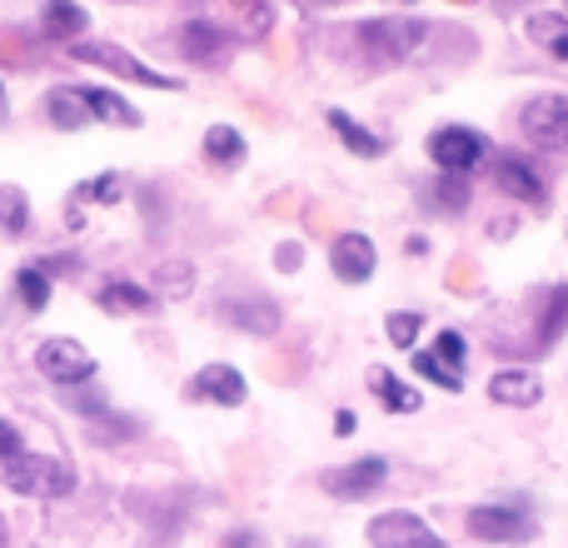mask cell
<instances>
[{
  "label": "cell",
  "instance_id": "4fadbf2b",
  "mask_svg": "<svg viewBox=\"0 0 568 548\" xmlns=\"http://www.w3.org/2000/svg\"><path fill=\"white\" fill-rule=\"evenodd\" d=\"M220 314H225V319L235 324V329L260 334V339L280 334V324H284L280 304H275V300H265V294H240V300H225V304H220Z\"/></svg>",
  "mask_w": 568,
  "mask_h": 548
},
{
  "label": "cell",
  "instance_id": "cb8c5ba5",
  "mask_svg": "<svg viewBox=\"0 0 568 548\" xmlns=\"http://www.w3.org/2000/svg\"><path fill=\"white\" fill-rule=\"evenodd\" d=\"M45 115H50V125L55 130H80V125H90V110L80 105V95H75V85H55L45 95Z\"/></svg>",
  "mask_w": 568,
  "mask_h": 548
},
{
  "label": "cell",
  "instance_id": "e0dca14e",
  "mask_svg": "<svg viewBox=\"0 0 568 548\" xmlns=\"http://www.w3.org/2000/svg\"><path fill=\"white\" fill-rule=\"evenodd\" d=\"M489 399L509 404V409H529V404L544 399V384H539V374H529V369H499L489 379Z\"/></svg>",
  "mask_w": 568,
  "mask_h": 548
},
{
  "label": "cell",
  "instance_id": "6da1fadb",
  "mask_svg": "<svg viewBox=\"0 0 568 548\" xmlns=\"http://www.w3.org/2000/svg\"><path fill=\"white\" fill-rule=\"evenodd\" d=\"M0 484L26 499H65L75 494V469L65 459H50V454H16V459H0Z\"/></svg>",
  "mask_w": 568,
  "mask_h": 548
},
{
  "label": "cell",
  "instance_id": "7a4b0ae2",
  "mask_svg": "<svg viewBox=\"0 0 568 548\" xmlns=\"http://www.w3.org/2000/svg\"><path fill=\"white\" fill-rule=\"evenodd\" d=\"M354 35H359V50L374 65H404L429 40V20H359Z\"/></svg>",
  "mask_w": 568,
  "mask_h": 548
},
{
  "label": "cell",
  "instance_id": "836d02e7",
  "mask_svg": "<svg viewBox=\"0 0 568 548\" xmlns=\"http://www.w3.org/2000/svg\"><path fill=\"white\" fill-rule=\"evenodd\" d=\"M16 454H26V439L10 419H0V459H16Z\"/></svg>",
  "mask_w": 568,
  "mask_h": 548
},
{
  "label": "cell",
  "instance_id": "5b68a950",
  "mask_svg": "<svg viewBox=\"0 0 568 548\" xmlns=\"http://www.w3.org/2000/svg\"><path fill=\"white\" fill-rule=\"evenodd\" d=\"M519 130H524V140H529V145L564 155V150H568V95H554V90H549V95L524 100Z\"/></svg>",
  "mask_w": 568,
  "mask_h": 548
},
{
  "label": "cell",
  "instance_id": "30bf717a",
  "mask_svg": "<svg viewBox=\"0 0 568 548\" xmlns=\"http://www.w3.org/2000/svg\"><path fill=\"white\" fill-rule=\"evenodd\" d=\"M245 394H250V384L235 364H205L185 384V399H205V404H220V409H240Z\"/></svg>",
  "mask_w": 568,
  "mask_h": 548
},
{
  "label": "cell",
  "instance_id": "8992f818",
  "mask_svg": "<svg viewBox=\"0 0 568 548\" xmlns=\"http://www.w3.org/2000/svg\"><path fill=\"white\" fill-rule=\"evenodd\" d=\"M429 160L444 170V175H469L474 165L489 160V140L469 125H439L429 135Z\"/></svg>",
  "mask_w": 568,
  "mask_h": 548
},
{
  "label": "cell",
  "instance_id": "ac0fdd59",
  "mask_svg": "<svg viewBox=\"0 0 568 548\" xmlns=\"http://www.w3.org/2000/svg\"><path fill=\"white\" fill-rule=\"evenodd\" d=\"M329 130L344 140V150H349V155H359V160H379L384 150H389L379 135H374V130H364L349 110H329Z\"/></svg>",
  "mask_w": 568,
  "mask_h": 548
},
{
  "label": "cell",
  "instance_id": "f1b7e54d",
  "mask_svg": "<svg viewBox=\"0 0 568 548\" xmlns=\"http://www.w3.org/2000/svg\"><path fill=\"white\" fill-rule=\"evenodd\" d=\"M120 195H125V180L120 175H95V180H85V185L70 195V205H115Z\"/></svg>",
  "mask_w": 568,
  "mask_h": 548
},
{
  "label": "cell",
  "instance_id": "277c9868",
  "mask_svg": "<svg viewBox=\"0 0 568 548\" xmlns=\"http://www.w3.org/2000/svg\"><path fill=\"white\" fill-rule=\"evenodd\" d=\"M70 55L85 60V65L110 70V75H120V80H135V85H150V90H180V80H175V75H160V70H150L145 60H135L130 50L110 45V40H75V45H70Z\"/></svg>",
  "mask_w": 568,
  "mask_h": 548
},
{
  "label": "cell",
  "instance_id": "d590c367",
  "mask_svg": "<svg viewBox=\"0 0 568 548\" xmlns=\"http://www.w3.org/2000/svg\"><path fill=\"white\" fill-rule=\"evenodd\" d=\"M354 429H359V419H354V409H339V414H334V434H339V439H349Z\"/></svg>",
  "mask_w": 568,
  "mask_h": 548
},
{
  "label": "cell",
  "instance_id": "74e56055",
  "mask_svg": "<svg viewBox=\"0 0 568 548\" xmlns=\"http://www.w3.org/2000/svg\"><path fill=\"white\" fill-rule=\"evenodd\" d=\"M270 30V6H255L250 10V35H265Z\"/></svg>",
  "mask_w": 568,
  "mask_h": 548
},
{
  "label": "cell",
  "instance_id": "f546056e",
  "mask_svg": "<svg viewBox=\"0 0 568 548\" xmlns=\"http://www.w3.org/2000/svg\"><path fill=\"white\" fill-rule=\"evenodd\" d=\"M419 329H424V319L419 314H389V319H384V334H389V344L394 349H414V339H419Z\"/></svg>",
  "mask_w": 568,
  "mask_h": 548
},
{
  "label": "cell",
  "instance_id": "d4e9b609",
  "mask_svg": "<svg viewBox=\"0 0 568 548\" xmlns=\"http://www.w3.org/2000/svg\"><path fill=\"white\" fill-rule=\"evenodd\" d=\"M30 230V200L20 185H0V235L20 240Z\"/></svg>",
  "mask_w": 568,
  "mask_h": 548
},
{
  "label": "cell",
  "instance_id": "f35d334b",
  "mask_svg": "<svg viewBox=\"0 0 568 548\" xmlns=\"http://www.w3.org/2000/svg\"><path fill=\"white\" fill-rule=\"evenodd\" d=\"M509 235H514V220H509V215L489 220V240H509Z\"/></svg>",
  "mask_w": 568,
  "mask_h": 548
},
{
  "label": "cell",
  "instance_id": "3957f363",
  "mask_svg": "<svg viewBox=\"0 0 568 548\" xmlns=\"http://www.w3.org/2000/svg\"><path fill=\"white\" fill-rule=\"evenodd\" d=\"M464 529L474 534L479 544H529L534 534H539V524H534L529 504L524 499H504V504H474L469 514H464Z\"/></svg>",
  "mask_w": 568,
  "mask_h": 548
},
{
  "label": "cell",
  "instance_id": "7402d4cb",
  "mask_svg": "<svg viewBox=\"0 0 568 548\" xmlns=\"http://www.w3.org/2000/svg\"><path fill=\"white\" fill-rule=\"evenodd\" d=\"M369 389L379 394V404L389 414H419V389H409L394 369H369Z\"/></svg>",
  "mask_w": 568,
  "mask_h": 548
},
{
  "label": "cell",
  "instance_id": "b9f144b4",
  "mask_svg": "<svg viewBox=\"0 0 568 548\" xmlns=\"http://www.w3.org/2000/svg\"><path fill=\"white\" fill-rule=\"evenodd\" d=\"M324 6H344V0H324Z\"/></svg>",
  "mask_w": 568,
  "mask_h": 548
},
{
  "label": "cell",
  "instance_id": "7c38bea8",
  "mask_svg": "<svg viewBox=\"0 0 568 548\" xmlns=\"http://www.w3.org/2000/svg\"><path fill=\"white\" fill-rule=\"evenodd\" d=\"M329 270H334V280H344V284L374 280V270H379L374 240L359 235V230H349V235H334V245H329Z\"/></svg>",
  "mask_w": 568,
  "mask_h": 548
},
{
  "label": "cell",
  "instance_id": "ee69618b",
  "mask_svg": "<svg viewBox=\"0 0 568 548\" xmlns=\"http://www.w3.org/2000/svg\"><path fill=\"white\" fill-rule=\"evenodd\" d=\"M459 6H474V0H459Z\"/></svg>",
  "mask_w": 568,
  "mask_h": 548
},
{
  "label": "cell",
  "instance_id": "4dcf8cb0",
  "mask_svg": "<svg viewBox=\"0 0 568 548\" xmlns=\"http://www.w3.org/2000/svg\"><path fill=\"white\" fill-rule=\"evenodd\" d=\"M434 354H439L444 364H454V369H464V359H469V339H464L459 329H444L439 339H434Z\"/></svg>",
  "mask_w": 568,
  "mask_h": 548
},
{
  "label": "cell",
  "instance_id": "d6a6232c",
  "mask_svg": "<svg viewBox=\"0 0 568 548\" xmlns=\"http://www.w3.org/2000/svg\"><path fill=\"white\" fill-rule=\"evenodd\" d=\"M444 284H449V290H459V294L479 290V270H474V260H454V270L444 274Z\"/></svg>",
  "mask_w": 568,
  "mask_h": 548
},
{
  "label": "cell",
  "instance_id": "9c48e42d",
  "mask_svg": "<svg viewBox=\"0 0 568 548\" xmlns=\"http://www.w3.org/2000/svg\"><path fill=\"white\" fill-rule=\"evenodd\" d=\"M384 479H389V464L369 454V459H354V464H339V469L320 474V489L334 494V499H344V504H359V499H369Z\"/></svg>",
  "mask_w": 568,
  "mask_h": 548
},
{
  "label": "cell",
  "instance_id": "44dd1931",
  "mask_svg": "<svg viewBox=\"0 0 568 548\" xmlns=\"http://www.w3.org/2000/svg\"><path fill=\"white\" fill-rule=\"evenodd\" d=\"M424 205L434 210V215H464L469 210V180L464 175H439L424 185Z\"/></svg>",
  "mask_w": 568,
  "mask_h": 548
},
{
  "label": "cell",
  "instance_id": "4316f807",
  "mask_svg": "<svg viewBox=\"0 0 568 548\" xmlns=\"http://www.w3.org/2000/svg\"><path fill=\"white\" fill-rule=\"evenodd\" d=\"M16 294H20V304H26L30 314H40L50 304V274L40 265H26L16 274Z\"/></svg>",
  "mask_w": 568,
  "mask_h": 548
},
{
  "label": "cell",
  "instance_id": "484cf974",
  "mask_svg": "<svg viewBox=\"0 0 568 548\" xmlns=\"http://www.w3.org/2000/svg\"><path fill=\"white\" fill-rule=\"evenodd\" d=\"M205 155L215 160V165H240V160H245V135H240L235 125H210L205 130Z\"/></svg>",
  "mask_w": 568,
  "mask_h": 548
},
{
  "label": "cell",
  "instance_id": "d6986e66",
  "mask_svg": "<svg viewBox=\"0 0 568 548\" xmlns=\"http://www.w3.org/2000/svg\"><path fill=\"white\" fill-rule=\"evenodd\" d=\"M85 26H90V16L75 0H45V10H40V30H45L50 40H70V45H75Z\"/></svg>",
  "mask_w": 568,
  "mask_h": 548
},
{
  "label": "cell",
  "instance_id": "2e32d148",
  "mask_svg": "<svg viewBox=\"0 0 568 548\" xmlns=\"http://www.w3.org/2000/svg\"><path fill=\"white\" fill-rule=\"evenodd\" d=\"M80 105L90 110V120H105V125H120V130H135L140 125V110L130 100H120L115 90H100V85H75Z\"/></svg>",
  "mask_w": 568,
  "mask_h": 548
},
{
  "label": "cell",
  "instance_id": "ba28073f",
  "mask_svg": "<svg viewBox=\"0 0 568 548\" xmlns=\"http://www.w3.org/2000/svg\"><path fill=\"white\" fill-rule=\"evenodd\" d=\"M489 180H494V190H504V195L519 200V205L549 210V185H544V175L524 155H494Z\"/></svg>",
  "mask_w": 568,
  "mask_h": 548
},
{
  "label": "cell",
  "instance_id": "8d00e7d4",
  "mask_svg": "<svg viewBox=\"0 0 568 548\" xmlns=\"http://www.w3.org/2000/svg\"><path fill=\"white\" fill-rule=\"evenodd\" d=\"M225 548H260V534H255V529H235V534L225 539Z\"/></svg>",
  "mask_w": 568,
  "mask_h": 548
},
{
  "label": "cell",
  "instance_id": "f6af8a7d",
  "mask_svg": "<svg viewBox=\"0 0 568 548\" xmlns=\"http://www.w3.org/2000/svg\"><path fill=\"white\" fill-rule=\"evenodd\" d=\"M235 6H250V0H235Z\"/></svg>",
  "mask_w": 568,
  "mask_h": 548
},
{
  "label": "cell",
  "instance_id": "603a6c76",
  "mask_svg": "<svg viewBox=\"0 0 568 548\" xmlns=\"http://www.w3.org/2000/svg\"><path fill=\"white\" fill-rule=\"evenodd\" d=\"M524 26H529L534 45H544L554 60H564V65H568V20L564 16H554V10H539V16H529Z\"/></svg>",
  "mask_w": 568,
  "mask_h": 548
},
{
  "label": "cell",
  "instance_id": "7bdbcfd3",
  "mask_svg": "<svg viewBox=\"0 0 568 548\" xmlns=\"http://www.w3.org/2000/svg\"><path fill=\"white\" fill-rule=\"evenodd\" d=\"M0 539H6V524H0Z\"/></svg>",
  "mask_w": 568,
  "mask_h": 548
},
{
  "label": "cell",
  "instance_id": "9a60e30c",
  "mask_svg": "<svg viewBox=\"0 0 568 548\" xmlns=\"http://www.w3.org/2000/svg\"><path fill=\"white\" fill-rule=\"evenodd\" d=\"M564 329H568V284H559V290L544 294L539 324H534V334H529V354H549L554 344L564 339Z\"/></svg>",
  "mask_w": 568,
  "mask_h": 548
},
{
  "label": "cell",
  "instance_id": "52a82bcc",
  "mask_svg": "<svg viewBox=\"0 0 568 548\" xmlns=\"http://www.w3.org/2000/svg\"><path fill=\"white\" fill-rule=\"evenodd\" d=\"M369 544L374 548H449L439 539V534L429 529V524L419 519V514L409 509H389V514H374L369 519Z\"/></svg>",
  "mask_w": 568,
  "mask_h": 548
},
{
  "label": "cell",
  "instance_id": "8fae6325",
  "mask_svg": "<svg viewBox=\"0 0 568 548\" xmlns=\"http://www.w3.org/2000/svg\"><path fill=\"white\" fill-rule=\"evenodd\" d=\"M36 369L55 384H85L90 374H95V359H90V349L75 339H45L36 349Z\"/></svg>",
  "mask_w": 568,
  "mask_h": 548
},
{
  "label": "cell",
  "instance_id": "ffe728a7",
  "mask_svg": "<svg viewBox=\"0 0 568 548\" xmlns=\"http://www.w3.org/2000/svg\"><path fill=\"white\" fill-rule=\"evenodd\" d=\"M95 300H100V309H105V314H150V309H155V294L140 290V284H130V280L100 284Z\"/></svg>",
  "mask_w": 568,
  "mask_h": 548
},
{
  "label": "cell",
  "instance_id": "60d3db41",
  "mask_svg": "<svg viewBox=\"0 0 568 548\" xmlns=\"http://www.w3.org/2000/svg\"><path fill=\"white\" fill-rule=\"evenodd\" d=\"M0 105H6V85H0Z\"/></svg>",
  "mask_w": 568,
  "mask_h": 548
},
{
  "label": "cell",
  "instance_id": "e575fe53",
  "mask_svg": "<svg viewBox=\"0 0 568 548\" xmlns=\"http://www.w3.org/2000/svg\"><path fill=\"white\" fill-rule=\"evenodd\" d=\"M300 260H304V250L290 245V240H284V245L275 250V265H280V270H300Z\"/></svg>",
  "mask_w": 568,
  "mask_h": 548
},
{
  "label": "cell",
  "instance_id": "5bb4252c",
  "mask_svg": "<svg viewBox=\"0 0 568 548\" xmlns=\"http://www.w3.org/2000/svg\"><path fill=\"white\" fill-rule=\"evenodd\" d=\"M225 50H230V30L215 26V20H190L180 30V55L195 60V65H215V60H225Z\"/></svg>",
  "mask_w": 568,
  "mask_h": 548
},
{
  "label": "cell",
  "instance_id": "83f0119b",
  "mask_svg": "<svg viewBox=\"0 0 568 548\" xmlns=\"http://www.w3.org/2000/svg\"><path fill=\"white\" fill-rule=\"evenodd\" d=\"M414 374H424V379H429V384H439V389H454V394L464 389V369H454V364H444L434 349H419V354H414Z\"/></svg>",
  "mask_w": 568,
  "mask_h": 548
},
{
  "label": "cell",
  "instance_id": "ab89813d",
  "mask_svg": "<svg viewBox=\"0 0 568 548\" xmlns=\"http://www.w3.org/2000/svg\"><path fill=\"white\" fill-rule=\"evenodd\" d=\"M404 250H409V255H424V250H429V240H424V235H409V240H404Z\"/></svg>",
  "mask_w": 568,
  "mask_h": 548
},
{
  "label": "cell",
  "instance_id": "1f68e13d",
  "mask_svg": "<svg viewBox=\"0 0 568 548\" xmlns=\"http://www.w3.org/2000/svg\"><path fill=\"white\" fill-rule=\"evenodd\" d=\"M160 290L165 294H190L195 290V274H190V265H180V260L175 265H160Z\"/></svg>",
  "mask_w": 568,
  "mask_h": 548
}]
</instances>
